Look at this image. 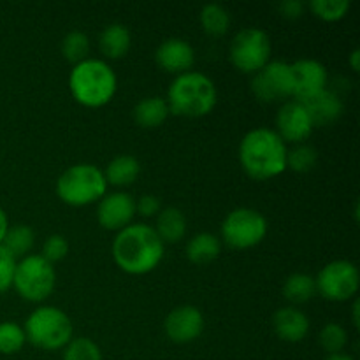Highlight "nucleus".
Segmentation results:
<instances>
[{
	"label": "nucleus",
	"instance_id": "obj_1",
	"mask_svg": "<svg viewBox=\"0 0 360 360\" xmlns=\"http://www.w3.org/2000/svg\"><path fill=\"white\" fill-rule=\"evenodd\" d=\"M116 266L129 274L151 273L164 259V243L153 227L146 224H130L122 229L112 241Z\"/></svg>",
	"mask_w": 360,
	"mask_h": 360
},
{
	"label": "nucleus",
	"instance_id": "obj_2",
	"mask_svg": "<svg viewBox=\"0 0 360 360\" xmlns=\"http://www.w3.org/2000/svg\"><path fill=\"white\" fill-rule=\"evenodd\" d=\"M287 144L273 129H253L239 144V162L253 179L276 178L287 171Z\"/></svg>",
	"mask_w": 360,
	"mask_h": 360
},
{
	"label": "nucleus",
	"instance_id": "obj_3",
	"mask_svg": "<svg viewBox=\"0 0 360 360\" xmlns=\"http://www.w3.org/2000/svg\"><path fill=\"white\" fill-rule=\"evenodd\" d=\"M218 91L213 79L202 72H183L176 76L167 91V105L172 115L200 118L213 111Z\"/></svg>",
	"mask_w": 360,
	"mask_h": 360
},
{
	"label": "nucleus",
	"instance_id": "obj_4",
	"mask_svg": "<svg viewBox=\"0 0 360 360\" xmlns=\"http://www.w3.org/2000/svg\"><path fill=\"white\" fill-rule=\"evenodd\" d=\"M69 88L72 97L86 108H102L116 94V74L108 62L86 58L70 70Z\"/></svg>",
	"mask_w": 360,
	"mask_h": 360
},
{
	"label": "nucleus",
	"instance_id": "obj_5",
	"mask_svg": "<svg viewBox=\"0 0 360 360\" xmlns=\"http://www.w3.org/2000/svg\"><path fill=\"white\" fill-rule=\"evenodd\" d=\"M23 330L28 343L46 352L65 348L72 340V322L55 306H41L34 309L28 315Z\"/></svg>",
	"mask_w": 360,
	"mask_h": 360
},
{
	"label": "nucleus",
	"instance_id": "obj_6",
	"mask_svg": "<svg viewBox=\"0 0 360 360\" xmlns=\"http://www.w3.org/2000/svg\"><path fill=\"white\" fill-rule=\"evenodd\" d=\"M108 192L104 171L94 164H76L65 169L56 181L60 200L69 206H86L101 200Z\"/></svg>",
	"mask_w": 360,
	"mask_h": 360
},
{
	"label": "nucleus",
	"instance_id": "obj_7",
	"mask_svg": "<svg viewBox=\"0 0 360 360\" xmlns=\"http://www.w3.org/2000/svg\"><path fill=\"white\" fill-rule=\"evenodd\" d=\"M56 273L53 264L42 255H27L16 262L13 287L30 302H41L55 290Z\"/></svg>",
	"mask_w": 360,
	"mask_h": 360
},
{
	"label": "nucleus",
	"instance_id": "obj_8",
	"mask_svg": "<svg viewBox=\"0 0 360 360\" xmlns=\"http://www.w3.org/2000/svg\"><path fill=\"white\" fill-rule=\"evenodd\" d=\"M271 53L273 46L269 35L257 27L239 30L229 48L231 62L234 63L236 69L245 74L259 72L266 63L271 62Z\"/></svg>",
	"mask_w": 360,
	"mask_h": 360
},
{
	"label": "nucleus",
	"instance_id": "obj_9",
	"mask_svg": "<svg viewBox=\"0 0 360 360\" xmlns=\"http://www.w3.org/2000/svg\"><path fill=\"white\" fill-rule=\"evenodd\" d=\"M267 234V220L252 207H238L225 217L221 224V239L234 250L253 248Z\"/></svg>",
	"mask_w": 360,
	"mask_h": 360
},
{
	"label": "nucleus",
	"instance_id": "obj_10",
	"mask_svg": "<svg viewBox=\"0 0 360 360\" xmlns=\"http://www.w3.org/2000/svg\"><path fill=\"white\" fill-rule=\"evenodd\" d=\"M315 283L316 292L327 301H348L355 297L359 290V269L350 260H333L320 269Z\"/></svg>",
	"mask_w": 360,
	"mask_h": 360
},
{
	"label": "nucleus",
	"instance_id": "obj_11",
	"mask_svg": "<svg viewBox=\"0 0 360 360\" xmlns=\"http://www.w3.org/2000/svg\"><path fill=\"white\" fill-rule=\"evenodd\" d=\"M252 91L264 104H276L292 97L294 77L290 63L281 60H271L259 72L253 74Z\"/></svg>",
	"mask_w": 360,
	"mask_h": 360
},
{
	"label": "nucleus",
	"instance_id": "obj_12",
	"mask_svg": "<svg viewBox=\"0 0 360 360\" xmlns=\"http://www.w3.org/2000/svg\"><path fill=\"white\" fill-rule=\"evenodd\" d=\"M313 122L308 109L299 101H287L276 115V130L285 144H301L311 136Z\"/></svg>",
	"mask_w": 360,
	"mask_h": 360
},
{
	"label": "nucleus",
	"instance_id": "obj_13",
	"mask_svg": "<svg viewBox=\"0 0 360 360\" xmlns=\"http://www.w3.org/2000/svg\"><path fill=\"white\" fill-rule=\"evenodd\" d=\"M290 69L292 77H294V94H292V97H295V101L304 102L327 88L329 74H327L326 65L320 63L319 60H297V62L290 63Z\"/></svg>",
	"mask_w": 360,
	"mask_h": 360
},
{
	"label": "nucleus",
	"instance_id": "obj_14",
	"mask_svg": "<svg viewBox=\"0 0 360 360\" xmlns=\"http://www.w3.org/2000/svg\"><path fill=\"white\" fill-rule=\"evenodd\" d=\"M136 214V200L127 192L108 193L97 207V220L105 231H122L132 224Z\"/></svg>",
	"mask_w": 360,
	"mask_h": 360
},
{
	"label": "nucleus",
	"instance_id": "obj_15",
	"mask_svg": "<svg viewBox=\"0 0 360 360\" xmlns=\"http://www.w3.org/2000/svg\"><path fill=\"white\" fill-rule=\"evenodd\" d=\"M165 334L172 343L186 345L195 341L204 330V316L195 306H179L167 315Z\"/></svg>",
	"mask_w": 360,
	"mask_h": 360
},
{
	"label": "nucleus",
	"instance_id": "obj_16",
	"mask_svg": "<svg viewBox=\"0 0 360 360\" xmlns=\"http://www.w3.org/2000/svg\"><path fill=\"white\" fill-rule=\"evenodd\" d=\"M155 60H157L158 67L171 74H183L188 72L192 69L193 62H195V51L186 42L185 39L171 37L165 39L155 53Z\"/></svg>",
	"mask_w": 360,
	"mask_h": 360
},
{
	"label": "nucleus",
	"instance_id": "obj_17",
	"mask_svg": "<svg viewBox=\"0 0 360 360\" xmlns=\"http://www.w3.org/2000/svg\"><path fill=\"white\" fill-rule=\"evenodd\" d=\"M273 329L281 341L299 343L308 336L309 319L301 309L294 306H285L273 315Z\"/></svg>",
	"mask_w": 360,
	"mask_h": 360
},
{
	"label": "nucleus",
	"instance_id": "obj_18",
	"mask_svg": "<svg viewBox=\"0 0 360 360\" xmlns=\"http://www.w3.org/2000/svg\"><path fill=\"white\" fill-rule=\"evenodd\" d=\"M302 104L306 105L309 116H311L313 127H327L338 122L343 115V101L340 98V95L327 88Z\"/></svg>",
	"mask_w": 360,
	"mask_h": 360
},
{
	"label": "nucleus",
	"instance_id": "obj_19",
	"mask_svg": "<svg viewBox=\"0 0 360 360\" xmlns=\"http://www.w3.org/2000/svg\"><path fill=\"white\" fill-rule=\"evenodd\" d=\"M130 44H132V35L129 28L122 23L108 25L98 37L101 53L111 60L123 58L129 53Z\"/></svg>",
	"mask_w": 360,
	"mask_h": 360
},
{
	"label": "nucleus",
	"instance_id": "obj_20",
	"mask_svg": "<svg viewBox=\"0 0 360 360\" xmlns=\"http://www.w3.org/2000/svg\"><path fill=\"white\" fill-rule=\"evenodd\" d=\"M134 120L143 129H155L162 125L171 115L167 101L162 97H146L141 98L134 108Z\"/></svg>",
	"mask_w": 360,
	"mask_h": 360
},
{
	"label": "nucleus",
	"instance_id": "obj_21",
	"mask_svg": "<svg viewBox=\"0 0 360 360\" xmlns=\"http://www.w3.org/2000/svg\"><path fill=\"white\" fill-rule=\"evenodd\" d=\"M141 164L132 155H118L108 164L104 178L112 186H129L139 178Z\"/></svg>",
	"mask_w": 360,
	"mask_h": 360
},
{
	"label": "nucleus",
	"instance_id": "obj_22",
	"mask_svg": "<svg viewBox=\"0 0 360 360\" xmlns=\"http://www.w3.org/2000/svg\"><path fill=\"white\" fill-rule=\"evenodd\" d=\"M155 232L164 243H178L186 232V218L178 207H165L158 213Z\"/></svg>",
	"mask_w": 360,
	"mask_h": 360
},
{
	"label": "nucleus",
	"instance_id": "obj_23",
	"mask_svg": "<svg viewBox=\"0 0 360 360\" xmlns=\"http://www.w3.org/2000/svg\"><path fill=\"white\" fill-rule=\"evenodd\" d=\"M220 239L211 232H200V234L193 236L186 245V259L190 262L202 266V264H210L220 255Z\"/></svg>",
	"mask_w": 360,
	"mask_h": 360
},
{
	"label": "nucleus",
	"instance_id": "obj_24",
	"mask_svg": "<svg viewBox=\"0 0 360 360\" xmlns=\"http://www.w3.org/2000/svg\"><path fill=\"white\" fill-rule=\"evenodd\" d=\"M283 295L294 304H304L316 295L315 278L304 273H294L285 280Z\"/></svg>",
	"mask_w": 360,
	"mask_h": 360
},
{
	"label": "nucleus",
	"instance_id": "obj_25",
	"mask_svg": "<svg viewBox=\"0 0 360 360\" xmlns=\"http://www.w3.org/2000/svg\"><path fill=\"white\" fill-rule=\"evenodd\" d=\"M200 25L206 34L220 37L229 32L231 27V13L220 4H207L200 9Z\"/></svg>",
	"mask_w": 360,
	"mask_h": 360
},
{
	"label": "nucleus",
	"instance_id": "obj_26",
	"mask_svg": "<svg viewBox=\"0 0 360 360\" xmlns=\"http://www.w3.org/2000/svg\"><path fill=\"white\" fill-rule=\"evenodd\" d=\"M34 231L28 225H13L7 229L6 238H4L2 246L14 257V259H23L28 255V252L34 246Z\"/></svg>",
	"mask_w": 360,
	"mask_h": 360
},
{
	"label": "nucleus",
	"instance_id": "obj_27",
	"mask_svg": "<svg viewBox=\"0 0 360 360\" xmlns=\"http://www.w3.org/2000/svg\"><path fill=\"white\" fill-rule=\"evenodd\" d=\"M316 164H319V151L309 144H295L292 150L287 151V169L290 171L304 174L315 169Z\"/></svg>",
	"mask_w": 360,
	"mask_h": 360
},
{
	"label": "nucleus",
	"instance_id": "obj_28",
	"mask_svg": "<svg viewBox=\"0 0 360 360\" xmlns=\"http://www.w3.org/2000/svg\"><path fill=\"white\" fill-rule=\"evenodd\" d=\"M90 53V39L86 34L79 30H72L63 37L62 41V55L65 56L67 62L70 63H81L88 58Z\"/></svg>",
	"mask_w": 360,
	"mask_h": 360
},
{
	"label": "nucleus",
	"instance_id": "obj_29",
	"mask_svg": "<svg viewBox=\"0 0 360 360\" xmlns=\"http://www.w3.org/2000/svg\"><path fill=\"white\" fill-rule=\"evenodd\" d=\"M27 343L25 330L16 322H2L0 323V354L14 355L21 350Z\"/></svg>",
	"mask_w": 360,
	"mask_h": 360
},
{
	"label": "nucleus",
	"instance_id": "obj_30",
	"mask_svg": "<svg viewBox=\"0 0 360 360\" xmlns=\"http://www.w3.org/2000/svg\"><path fill=\"white\" fill-rule=\"evenodd\" d=\"M319 341L320 347L329 355L343 354L345 347L348 345V333L343 326L330 322L327 326H323V329L320 330Z\"/></svg>",
	"mask_w": 360,
	"mask_h": 360
},
{
	"label": "nucleus",
	"instance_id": "obj_31",
	"mask_svg": "<svg viewBox=\"0 0 360 360\" xmlns=\"http://www.w3.org/2000/svg\"><path fill=\"white\" fill-rule=\"evenodd\" d=\"M63 360H102V354L90 338H74L65 347Z\"/></svg>",
	"mask_w": 360,
	"mask_h": 360
},
{
	"label": "nucleus",
	"instance_id": "obj_32",
	"mask_svg": "<svg viewBox=\"0 0 360 360\" xmlns=\"http://www.w3.org/2000/svg\"><path fill=\"white\" fill-rule=\"evenodd\" d=\"M309 9L315 16L323 21H338L345 18V14L350 9L348 0H311Z\"/></svg>",
	"mask_w": 360,
	"mask_h": 360
},
{
	"label": "nucleus",
	"instance_id": "obj_33",
	"mask_svg": "<svg viewBox=\"0 0 360 360\" xmlns=\"http://www.w3.org/2000/svg\"><path fill=\"white\" fill-rule=\"evenodd\" d=\"M67 253H69V243H67V239L60 234L49 236L44 241V245H42V257H44L49 264L60 262V260L65 259Z\"/></svg>",
	"mask_w": 360,
	"mask_h": 360
},
{
	"label": "nucleus",
	"instance_id": "obj_34",
	"mask_svg": "<svg viewBox=\"0 0 360 360\" xmlns=\"http://www.w3.org/2000/svg\"><path fill=\"white\" fill-rule=\"evenodd\" d=\"M14 269H16V259L0 245V294L13 287Z\"/></svg>",
	"mask_w": 360,
	"mask_h": 360
},
{
	"label": "nucleus",
	"instance_id": "obj_35",
	"mask_svg": "<svg viewBox=\"0 0 360 360\" xmlns=\"http://www.w3.org/2000/svg\"><path fill=\"white\" fill-rule=\"evenodd\" d=\"M136 210L143 217H155L160 211V200L155 195H143L136 202Z\"/></svg>",
	"mask_w": 360,
	"mask_h": 360
},
{
	"label": "nucleus",
	"instance_id": "obj_36",
	"mask_svg": "<svg viewBox=\"0 0 360 360\" xmlns=\"http://www.w3.org/2000/svg\"><path fill=\"white\" fill-rule=\"evenodd\" d=\"M278 11L287 20H297L304 11V4L301 0H283L281 4H278Z\"/></svg>",
	"mask_w": 360,
	"mask_h": 360
},
{
	"label": "nucleus",
	"instance_id": "obj_37",
	"mask_svg": "<svg viewBox=\"0 0 360 360\" xmlns=\"http://www.w3.org/2000/svg\"><path fill=\"white\" fill-rule=\"evenodd\" d=\"M9 229V220H7V214L6 211L0 207V245H2L4 238H6V232Z\"/></svg>",
	"mask_w": 360,
	"mask_h": 360
},
{
	"label": "nucleus",
	"instance_id": "obj_38",
	"mask_svg": "<svg viewBox=\"0 0 360 360\" xmlns=\"http://www.w3.org/2000/svg\"><path fill=\"white\" fill-rule=\"evenodd\" d=\"M359 311H360V301H359V299H355L354 306H352V315H354V326L357 327V329H359V326H360Z\"/></svg>",
	"mask_w": 360,
	"mask_h": 360
},
{
	"label": "nucleus",
	"instance_id": "obj_39",
	"mask_svg": "<svg viewBox=\"0 0 360 360\" xmlns=\"http://www.w3.org/2000/svg\"><path fill=\"white\" fill-rule=\"evenodd\" d=\"M359 60H360V51H359V49H354V51H352V55H350V65H352V69L355 70V72H357V70L360 69Z\"/></svg>",
	"mask_w": 360,
	"mask_h": 360
},
{
	"label": "nucleus",
	"instance_id": "obj_40",
	"mask_svg": "<svg viewBox=\"0 0 360 360\" xmlns=\"http://www.w3.org/2000/svg\"><path fill=\"white\" fill-rule=\"evenodd\" d=\"M326 360H355V359L347 354H336V355H327Z\"/></svg>",
	"mask_w": 360,
	"mask_h": 360
}]
</instances>
